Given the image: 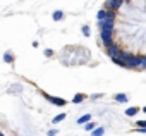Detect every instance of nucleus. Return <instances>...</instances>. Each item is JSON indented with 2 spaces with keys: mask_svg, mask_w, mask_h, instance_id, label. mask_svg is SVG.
I'll list each match as a JSON object with an SVG mask.
<instances>
[{
  "mask_svg": "<svg viewBox=\"0 0 146 136\" xmlns=\"http://www.w3.org/2000/svg\"><path fill=\"white\" fill-rule=\"evenodd\" d=\"M115 17H117L115 11H107V9H103V11L98 12V21H115Z\"/></svg>",
  "mask_w": 146,
  "mask_h": 136,
  "instance_id": "1",
  "label": "nucleus"
},
{
  "mask_svg": "<svg viewBox=\"0 0 146 136\" xmlns=\"http://www.w3.org/2000/svg\"><path fill=\"white\" fill-rule=\"evenodd\" d=\"M124 4V0H107V2H105V9L107 11H119V7Z\"/></svg>",
  "mask_w": 146,
  "mask_h": 136,
  "instance_id": "2",
  "label": "nucleus"
},
{
  "mask_svg": "<svg viewBox=\"0 0 146 136\" xmlns=\"http://www.w3.org/2000/svg\"><path fill=\"white\" fill-rule=\"evenodd\" d=\"M102 31H113V21H98Z\"/></svg>",
  "mask_w": 146,
  "mask_h": 136,
  "instance_id": "3",
  "label": "nucleus"
},
{
  "mask_svg": "<svg viewBox=\"0 0 146 136\" xmlns=\"http://www.w3.org/2000/svg\"><path fill=\"white\" fill-rule=\"evenodd\" d=\"M107 53L113 59V57H117L119 53H120V48H119V45L117 43H113V45H110V47H107Z\"/></svg>",
  "mask_w": 146,
  "mask_h": 136,
  "instance_id": "4",
  "label": "nucleus"
},
{
  "mask_svg": "<svg viewBox=\"0 0 146 136\" xmlns=\"http://www.w3.org/2000/svg\"><path fill=\"white\" fill-rule=\"evenodd\" d=\"M46 98L50 102H53L55 105H65V100H62V98H55V97H48V95H46Z\"/></svg>",
  "mask_w": 146,
  "mask_h": 136,
  "instance_id": "5",
  "label": "nucleus"
},
{
  "mask_svg": "<svg viewBox=\"0 0 146 136\" xmlns=\"http://www.w3.org/2000/svg\"><path fill=\"white\" fill-rule=\"evenodd\" d=\"M90 121H91V115H90V114H86V115H83V117H79V119H78V122H79V124H83V122H90Z\"/></svg>",
  "mask_w": 146,
  "mask_h": 136,
  "instance_id": "6",
  "label": "nucleus"
},
{
  "mask_svg": "<svg viewBox=\"0 0 146 136\" xmlns=\"http://www.w3.org/2000/svg\"><path fill=\"white\" fill-rule=\"evenodd\" d=\"M137 110H139L137 107H131V109L125 110V114H127V115H134V114H137Z\"/></svg>",
  "mask_w": 146,
  "mask_h": 136,
  "instance_id": "7",
  "label": "nucleus"
},
{
  "mask_svg": "<svg viewBox=\"0 0 146 136\" xmlns=\"http://www.w3.org/2000/svg\"><path fill=\"white\" fill-rule=\"evenodd\" d=\"M83 100H84V95H81V93L72 98V102H74V103H79V102H83Z\"/></svg>",
  "mask_w": 146,
  "mask_h": 136,
  "instance_id": "8",
  "label": "nucleus"
},
{
  "mask_svg": "<svg viewBox=\"0 0 146 136\" xmlns=\"http://www.w3.org/2000/svg\"><path fill=\"white\" fill-rule=\"evenodd\" d=\"M4 60H5V62H12V60H14V57H12V53H11V52H7V53L4 55Z\"/></svg>",
  "mask_w": 146,
  "mask_h": 136,
  "instance_id": "9",
  "label": "nucleus"
},
{
  "mask_svg": "<svg viewBox=\"0 0 146 136\" xmlns=\"http://www.w3.org/2000/svg\"><path fill=\"white\" fill-rule=\"evenodd\" d=\"M115 100H117V102H127V97H125L124 93H120V95L115 97Z\"/></svg>",
  "mask_w": 146,
  "mask_h": 136,
  "instance_id": "10",
  "label": "nucleus"
},
{
  "mask_svg": "<svg viewBox=\"0 0 146 136\" xmlns=\"http://www.w3.org/2000/svg\"><path fill=\"white\" fill-rule=\"evenodd\" d=\"M62 16H64V14H62L60 11H57V12H53V19H55V21H60V19H62Z\"/></svg>",
  "mask_w": 146,
  "mask_h": 136,
  "instance_id": "11",
  "label": "nucleus"
},
{
  "mask_svg": "<svg viewBox=\"0 0 146 136\" xmlns=\"http://www.w3.org/2000/svg\"><path fill=\"white\" fill-rule=\"evenodd\" d=\"M65 119V114H58L55 119H53V122H60V121H64Z\"/></svg>",
  "mask_w": 146,
  "mask_h": 136,
  "instance_id": "12",
  "label": "nucleus"
},
{
  "mask_svg": "<svg viewBox=\"0 0 146 136\" xmlns=\"http://www.w3.org/2000/svg\"><path fill=\"white\" fill-rule=\"evenodd\" d=\"M84 129H86V131H93V129H95V124H93V122H90V124H86V126H84Z\"/></svg>",
  "mask_w": 146,
  "mask_h": 136,
  "instance_id": "13",
  "label": "nucleus"
},
{
  "mask_svg": "<svg viewBox=\"0 0 146 136\" xmlns=\"http://www.w3.org/2000/svg\"><path fill=\"white\" fill-rule=\"evenodd\" d=\"M83 35L84 36H90V28L88 26H83Z\"/></svg>",
  "mask_w": 146,
  "mask_h": 136,
  "instance_id": "14",
  "label": "nucleus"
},
{
  "mask_svg": "<svg viewBox=\"0 0 146 136\" xmlns=\"http://www.w3.org/2000/svg\"><path fill=\"white\" fill-rule=\"evenodd\" d=\"M103 134V129L100 127V129H95V133H93V136H102Z\"/></svg>",
  "mask_w": 146,
  "mask_h": 136,
  "instance_id": "15",
  "label": "nucleus"
},
{
  "mask_svg": "<svg viewBox=\"0 0 146 136\" xmlns=\"http://www.w3.org/2000/svg\"><path fill=\"white\" fill-rule=\"evenodd\" d=\"M137 126H139L141 129H144V127H146V122H144V121H139V122H137Z\"/></svg>",
  "mask_w": 146,
  "mask_h": 136,
  "instance_id": "16",
  "label": "nucleus"
},
{
  "mask_svg": "<svg viewBox=\"0 0 146 136\" xmlns=\"http://www.w3.org/2000/svg\"><path fill=\"white\" fill-rule=\"evenodd\" d=\"M45 55L50 57V55H53V52H52V50H45Z\"/></svg>",
  "mask_w": 146,
  "mask_h": 136,
  "instance_id": "17",
  "label": "nucleus"
},
{
  "mask_svg": "<svg viewBox=\"0 0 146 136\" xmlns=\"http://www.w3.org/2000/svg\"><path fill=\"white\" fill-rule=\"evenodd\" d=\"M48 134H50V136H55V134H57V129H52V131H50Z\"/></svg>",
  "mask_w": 146,
  "mask_h": 136,
  "instance_id": "18",
  "label": "nucleus"
},
{
  "mask_svg": "<svg viewBox=\"0 0 146 136\" xmlns=\"http://www.w3.org/2000/svg\"><path fill=\"white\" fill-rule=\"evenodd\" d=\"M0 136H4V134H2V133H0Z\"/></svg>",
  "mask_w": 146,
  "mask_h": 136,
  "instance_id": "19",
  "label": "nucleus"
},
{
  "mask_svg": "<svg viewBox=\"0 0 146 136\" xmlns=\"http://www.w3.org/2000/svg\"><path fill=\"white\" fill-rule=\"evenodd\" d=\"M127 2H129V0H127Z\"/></svg>",
  "mask_w": 146,
  "mask_h": 136,
  "instance_id": "20",
  "label": "nucleus"
}]
</instances>
